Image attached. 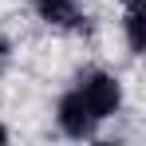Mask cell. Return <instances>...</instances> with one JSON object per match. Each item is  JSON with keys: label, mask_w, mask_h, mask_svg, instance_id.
Segmentation results:
<instances>
[{"label": "cell", "mask_w": 146, "mask_h": 146, "mask_svg": "<svg viewBox=\"0 0 146 146\" xmlns=\"http://www.w3.org/2000/svg\"><path fill=\"white\" fill-rule=\"evenodd\" d=\"M36 12H40V20L51 24V28H83L79 0H36Z\"/></svg>", "instance_id": "obj_3"}, {"label": "cell", "mask_w": 146, "mask_h": 146, "mask_svg": "<svg viewBox=\"0 0 146 146\" xmlns=\"http://www.w3.org/2000/svg\"><path fill=\"white\" fill-rule=\"evenodd\" d=\"M8 59H12V44H8V36L0 32V71L8 67Z\"/></svg>", "instance_id": "obj_5"}, {"label": "cell", "mask_w": 146, "mask_h": 146, "mask_svg": "<svg viewBox=\"0 0 146 146\" xmlns=\"http://www.w3.org/2000/svg\"><path fill=\"white\" fill-rule=\"evenodd\" d=\"M126 48L134 55L146 51V12H142V4L126 8Z\"/></svg>", "instance_id": "obj_4"}, {"label": "cell", "mask_w": 146, "mask_h": 146, "mask_svg": "<svg viewBox=\"0 0 146 146\" xmlns=\"http://www.w3.org/2000/svg\"><path fill=\"white\" fill-rule=\"evenodd\" d=\"M55 119H59V130L67 134V138H95V126H99V119L87 111V103L79 99V91H67V95L59 99V107H55Z\"/></svg>", "instance_id": "obj_2"}, {"label": "cell", "mask_w": 146, "mask_h": 146, "mask_svg": "<svg viewBox=\"0 0 146 146\" xmlns=\"http://www.w3.org/2000/svg\"><path fill=\"white\" fill-rule=\"evenodd\" d=\"M122 4H126V8H134V4H142V0H122Z\"/></svg>", "instance_id": "obj_6"}, {"label": "cell", "mask_w": 146, "mask_h": 146, "mask_svg": "<svg viewBox=\"0 0 146 146\" xmlns=\"http://www.w3.org/2000/svg\"><path fill=\"white\" fill-rule=\"evenodd\" d=\"M0 142H8V130H4V126H0Z\"/></svg>", "instance_id": "obj_7"}, {"label": "cell", "mask_w": 146, "mask_h": 146, "mask_svg": "<svg viewBox=\"0 0 146 146\" xmlns=\"http://www.w3.org/2000/svg\"><path fill=\"white\" fill-rule=\"evenodd\" d=\"M75 91H79V99L87 103V111L99 122L119 115V107H122V83L111 71H83L79 83H75Z\"/></svg>", "instance_id": "obj_1"}]
</instances>
